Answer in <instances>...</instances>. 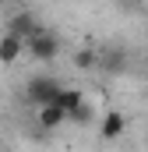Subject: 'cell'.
<instances>
[{
  "instance_id": "cell-1",
  "label": "cell",
  "mask_w": 148,
  "mask_h": 152,
  "mask_svg": "<svg viewBox=\"0 0 148 152\" xmlns=\"http://www.w3.org/2000/svg\"><path fill=\"white\" fill-rule=\"evenodd\" d=\"M60 81L57 78H49V75H36V78H28V85H25V99L32 103V106H46V103H57V96H60Z\"/></svg>"
},
{
  "instance_id": "cell-2",
  "label": "cell",
  "mask_w": 148,
  "mask_h": 152,
  "mask_svg": "<svg viewBox=\"0 0 148 152\" xmlns=\"http://www.w3.org/2000/svg\"><path fill=\"white\" fill-rule=\"evenodd\" d=\"M25 53H28V42L18 36V32H11V28H7V32L0 36V64H4V67L18 64Z\"/></svg>"
},
{
  "instance_id": "cell-3",
  "label": "cell",
  "mask_w": 148,
  "mask_h": 152,
  "mask_svg": "<svg viewBox=\"0 0 148 152\" xmlns=\"http://www.w3.org/2000/svg\"><path fill=\"white\" fill-rule=\"evenodd\" d=\"M57 53H60V39L53 36V32H39V36L28 39V57L39 60V64L42 60H53Z\"/></svg>"
},
{
  "instance_id": "cell-4",
  "label": "cell",
  "mask_w": 148,
  "mask_h": 152,
  "mask_svg": "<svg viewBox=\"0 0 148 152\" xmlns=\"http://www.w3.org/2000/svg\"><path fill=\"white\" fill-rule=\"evenodd\" d=\"M123 131H127V117L120 113V110H106V113L99 117V138L102 142H116Z\"/></svg>"
},
{
  "instance_id": "cell-5",
  "label": "cell",
  "mask_w": 148,
  "mask_h": 152,
  "mask_svg": "<svg viewBox=\"0 0 148 152\" xmlns=\"http://www.w3.org/2000/svg\"><path fill=\"white\" fill-rule=\"evenodd\" d=\"M36 124L42 127V131H57V127L67 124V110L57 106V103H46V106H39V110H36Z\"/></svg>"
},
{
  "instance_id": "cell-6",
  "label": "cell",
  "mask_w": 148,
  "mask_h": 152,
  "mask_svg": "<svg viewBox=\"0 0 148 152\" xmlns=\"http://www.w3.org/2000/svg\"><path fill=\"white\" fill-rule=\"evenodd\" d=\"M11 32H18V36L28 42V39H32V36H39L42 28H39V21L32 18V14H28V11H18V14L11 18Z\"/></svg>"
},
{
  "instance_id": "cell-7",
  "label": "cell",
  "mask_w": 148,
  "mask_h": 152,
  "mask_svg": "<svg viewBox=\"0 0 148 152\" xmlns=\"http://www.w3.org/2000/svg\"><path fill=\"white\" fill-rule=\"evenodd\" d=\"M74 67H78V71H95V67H99V50H92V46L78 50V53H74Z\"/></svg>"
},
{
  "instance_id": "cell-8",
  "label": "cell",
  "mask_w": 148,
  "mask_h": 152,
  "mask_svg": "<svg viewBox=\"0 0 148 152\" xmlns=\"http://www.w3.org/2000/svg\"><path fill=\"white\" fill-rule=\"evenodd\" d=\"M99 67L106 71H123V50H99Z\"/></svg>"
},
{
  "instance_id": "cell-9",
  "label": "cell",
  "mask_w": 148,
  "mask_h": 152,
  "mask_svg": "<svg viewBox=\"0 0 148 152\" xmlns=\"http://www.w3.org/2000/svg\"><path fill=\"white\" fill-rule=\"evenodd\" d=\"M81 103H85V92H81V88H60V96H57V106H64L67 113L78 110Z\"/></svg>"
},
{
  "instance_id": "cell-10",
  "label": "cell",
  "mask_w": 148,
  "mask_h": 152,
  "mask_svg": "<svg viewBox=\"0 0 148 152\" xmlns=\"http://www.w3.org/2000/svg\"><path fill=\"white\" fill-rule=\"evenodd\" d=\"M92 120H95V106H92L88 99H85L78 110H71V113H67V124H78V127H85V124H92Z\"/></svg>"
},
{
  "instance_id": "cell-11",
  "label": "cell",
  "mask_w": 148,
  "mask_h": 152,
  "mask_svg": "<svg viewBox=\"0 0 148 152\" xmlns=\"http://www.w3.org/2000/svg\"><path fill=\"white\" fill-rule=\"evenodd\" d=\"M145 25H148V11H145Z\"/></svg>"
}]
</instances>
